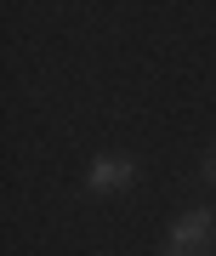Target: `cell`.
Returning a JSON list of instances; mask_svg holds the SVG:
<instances>
[{
  "instance_id": "6da1fadb",
  "label": "cell",
  "mask_w": 216,
  "mask_h": 256,
  "mask_svg": "<svg viewBox=\"0 0 216 256\" xmlns=\"http://www.w3.org/2000/svg\"><path fill=\"white\" fill-rule=\"evenodd\" d=\"M210 234H216V210H188V216L171 228V256H194Z\"/></svg>"
},
{
  "instance_id": "3957f363",
  "label": "cell",
  "mask_w": 216,
  "mask_h": 256,
  "mask_svg": "<svg viewBox=\"0 0 216 256\" xmlns=\"http://www.w3.org/2000/svg\"><path fill=\"white\" fill-rule=\"evenodd\" d=\"M205 176H210V182H216V154H210V160H205Z\"/></svg>"
},
{
  "instance_id": "7a4b0ae2",
  "label": "cell",
  "mask_w": 216,
  "mask_h": 256,
  "mask_svg": "<svg viewBox=\"0 0 216 256\" xmlns=\"http://www.w3.org/2000/svg\"><path fill=\"white\" fill-rule=\"evenodd\" d=\"M126 182H136V165L131 160H97L91 176H86V194H108V188H126Z\"/></svg>"
}]
</instances>
